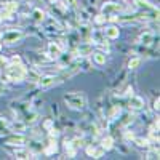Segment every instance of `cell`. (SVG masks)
Wrapping results in <instances>:
<instances>
[{
	"instance_id": "6da1fadb",
	"label": "cell",
	"mask_w": 160,
	"mask_h": 160,
	"mask_svg": "<svg viewBox=\"0 0 160 160\" xmlns=\"http://www.w3.org/2000/svg\"><path fill=\"white\" fill-rule=\"evenodd\" d=\"M64 102L68 104L69 109L83 111L87 108V96L82 93H68V95H64Z\"/></svg>"
},
{
	"instance_id": "7a4b0ae2",
	"label": "cell",
	"mask_w": 160,
	"mask_h": 160,
	"mask_svg": "<svg viewBox=\"0 0 160 160\" xmlns=\"http://www.w3.org/2000/svg\"><path fill=\"white\" fill-rule=\"evenodd\" d=\"M26 72L28 69L22 66V62L19 64H8V68L5 71V75L10 82H21V80L26 78Z\"/></svg>"
},
{
	"instance_id": "3957f363",
	"label": "cell",
	"mask_w": 160,
	"mask_h": 160,
	"mask_svg": "<svg viewBox=\"0 0 160 160\" xmlns=\"http://www.w3.org/2000/svg\"><path fill=\"white\" fill-rule=\"evenodd\" d=\"M62 77L61 75H40V78L37 80V83L40 88H51L55 85H59L62 82Z\"/></svg>"
},
{
	"instance_id": "277c9868",
	"label": "cell",
	"mask_w": 160,
	"mask_h": 160,
	"mask_svg": "<svg viewBox=\"0 0 160 160\" xmlns=\"http://www.w3.org/2000/svg\"><path fill=\"white\" fill-rule=\"evenodd\" d=\"M123 11V7L120 3H115V2H106L102 7H101V13L106 16H114L117 13Z\"/></svg>"
},
{
	"instance_id": "5b68a950",
	"label": "cell",
	"mask_w": 160,
	"mask_h": 160,
	"mask_svg": "<svg viewBox=\"0 0 160 160\" xmlns=\"http://www.w3.org/2000/svg\"><path fill=\"white\" fill-rule=\"evenodd\" d=\"M22 35L24 34L19 29H10L5 34H2V42H5V43H16V42H19V40L22 38Z\"/></svg>"
},
{
	"instance_id": "8992f818",
	"label": "cell",
	"mask_w": 160,
	"mask_h": 160,
	"mask_svg": "<svg viewBox=\"0 0 160 160\" xmlns=\"http://www.w3.org/2000/svg\"><path fill=\"white\" fill-rule=\"evenodd\" d=\"M24 142H26V136L22 133H15V135H10V136L3 138V144L13 146V148H21Z\"/></svg>"
},
{
	"instance_id": "52a82bcc",
	"label": "cell",
	"mask_w": 160,
	"mask_h": 160,
	"mask_svg": "<svg viewBox=\"0 0 160 160\" xmlns=\"http://www.w3.org/2000/svg\"><path fill=\"white\" fill-rule=\"evenodd\" d=\"M47 55L50 59H59L62 56V48L59 43L56 42H50L48 43V48H47Z\"/></svg>"
},
{
	"instance_id": "ba28073f",
	"label": "cell",
	"mask_w": 160,
	"mask_h": 160,
	"mask_svg": "<svg viewBox=\"0 0 160 160\" xmlns=\"http://www.w3.org/2000/svg\"><path fill=\"white\" fill-rule=\"evenodd\" d=\"M128 108H130V111H141L144 108V99L139 98V96L131 95L128 98Z\"/></svg>"
},
{
	"instance_id": "9c48e42d",
	"label": "cell",
	"mask_w": 160,
	"mask_h": 160,
	"mask_svg": "<svg viewBox=\"0 0 160 160\" xmlns=\"http://www.w3.org/2000/svg\"><path fill=\"white\" fill-rule=\"evenodd\" d=\"M85 152H87V155L88 157H93V158H101L102 155H104V149L101 148V146H99V148H96V146H88V148L85 149Z\"/></svg>"
},
{
	"instance_id": "30bf717a",
	"label": "cell",
	"mask_w": 160,
	"mask_h": 160,
	"mask_svg": "<svg viewBox=\"0 0 160 160\" xmlns=\"http://www.w3.org/2000/svg\"><path fill=\"white\" fill-rule=\"evenodd\" d=\"M154 34L152 32H144V34H141L139 35V38H138V43H141V45H144V47H151L152 43H154Z\"/></svg>"
},
{
	"instance_id": "8fae6325",
	"label": "cell",
	"mask_w": 160,
	"mask_h": 160,
	"mask_svg": "<svg viewBox=\"0 0 160 160\" xmlns=\"http://www.w3.org/2000/svg\"><path fill=\"white\" fill-rule=\"evenodd\" d=\"M91 50H93V43H91V42L80 43V45H78V48H77V55H82V56L91 55Z\"/></svg>"
},
{
	"instance_id": "7c38bea8",
	"label": "cell",
	"mask_w": 160,
	"mask_h": 160,
	"mask_svg": "<svg viewBox=\"0 0 160 160\" xmlns=\"http://www.w3.org/2000/svg\"><path fill=\"white\" fill-rule=\"evenodd\" d=\"M104 35H106V38H111V40L118 38V35H120V29L117 28V26H109V28H106Z\"/></svg>"
},
{
	"instance_id": "4fadbf2b",
	"label": "cell",
	"mask_w": 160,
	"mask_h": 160,
	"mask_svg": "<svg viewBox=\"0 0 160 160\" xmlns=\"http://www.w3.org/2000/svg\"><path fill=\"white\" fill-rule=\"evenodd\" d=\"M15 157L16 158H34L35 152L29 151V149H18V151H15Z\"/></svg>"
},
{
	"instance_id": "5bb4252c",
	"label": "cell",
	"mask_w": 160,
	"mask_h": 160,
	"mask_svg": "<svg viewBox=\"0 0 160 160\" xmlns=\"http://www.w3.org/2000/svg\"><path fill=\"white\" fill-rule=\"evenodd\" d=\"M43 152L47 155H51V154H56L58 152V142H56V139H53V136L50 138V142H48L47 148L43 149Z\"/></svg>"
},
{
	"instance_id": "9a60e30c",
	"label": "cell",
	"mask_w": 160,
	"mask_h": 160,
	"mask_svg": "<svg viewBox=\"0 0 160 160\" xmlns=\"http://www.w3.org/2000/svg\"><path fill=\"white\" fill-rule=\"evenodd\" d=\"M11 133V127H10V122L7 118L0 117V136L2 135H10Z\"/></svg>"
},
{
	"instance_id": "2e32d148",
	"label": "cell",
	"mask_w": 160,
	"mask_h": 160,
	"mask_svg": "<svg viewBox=\"0 0 160 160\" xmlns=\"http://www.w3.org/2000/svg\"><path fill=\"white\" fill-rule=\"evenodd\" d=\"M10 127H11V131L22 133L24 128H26V123L22 122V120H15V122H10Z\"/></svg>"
},
{
	"instance_id": "e0dca14e",
	"label": "cell",
	"mask_w": 160,
	"mask_h": 160,
	"mask_svg": "<svg viewBox=\"0 0 160 160\" xmlns=\"http://www.w3.org/2000/svg\"><path fill=\"white\" fill-rule=\"evenodd\" d=\"M32 19L35 22H43L45 21V11L43 10H40V8H35L32 11Z\"/></svg>"
},
{
	"instance_id": "ac0fdd59",
	"label": "cell",
	"mask_w": 160,
	"mask_h": 160,
	"mask_svg": "<svg viewBox=\"0 0 160 160\" xmlns=\"http://www.w3.org/2000/svg\"><path fill=\"white\" fill-rule=\"evenodd\" d=\"M106 53H102V51H96V53H93V61H95L98 66H102V64H106Z\"/></svg>"
},
{
	"instance_id": "d6986e66",
	"label": "cell",
	"mask_w": 160,
	"mask_h": 160,
	"mask_svg": "<svg viewBox=\"0 0 160 160\" xmlns=\"http://www.w3.org/2000/svg\"><path fill=\"white\" fill-rule=\"evenodd\" d=\"M101 148L104 151H111L114 148V138L112 136H106L102 141H101Z\"/></svg>"
},
{
	"instance_id": "ffe728a7",
	"label": "cell",
	"mask_w": 160,
	"mask_h": 160,
	"mask_svg": "<svg viewBox=\"0 0 160 160\" xmlns=\"http://www.w3.org/2000/svg\"><path fill=\"white\" fill-rule=\"evenodd\" d=\"M131 139H133V142H135L136 146H139V148H149V144H151L148 138H139V136L136 138V136H133Z\"/></svg>"
},
{
	"instance_id": "44dd1931",
	"label": "cell",
	"mask_w": 160,
	"mask_h": 160,
	"mask_svg": "<svg viewBox=\"0 0 160 160\" xmlns=\"http://www.w3.org/2000/svg\"><path fill=\"white\" fill-rule=\"evenodd\" d=\"M7 11H10L11 13V15H13V13H16V10L19 8V5H18V2H15V0H10V2H7L5 3V7H3Z\"/></svg>"
},
{
	"instance_id": "7402d4cb",
	"label": "cell",
	"mask_w": 160,
	"mask_h": 160,
	"mask_svg": "<svg viewBox=\"0 0 160 160\" xmlns=\"http://www.w3.org/2000/svg\"><path fill=\"white\" fill-rule=\"evenodd\" d=\"M141 62H142L141 58H131L128 61V68L130 69H136V68H139V66H141Z\"/></svg>"
},
{
	"instance_id": "603a6c76",
	"label": "cell",
	"mask_w": 160,
	"mask_h": 160,
	"mask_svg": "<svg viewBox=\"0 0 160 160\" xmlns=\"http://www.w3.org/2000/svg\"><path fill=\"white\" fill-rule=\"evenodd\" d=\"M106 21H108V16L102 15V13H101V15H98V16L95 18V22H96V24H104Z\"/></svg>"
},
{
	"instance_id": "cb8c5ba5",
	"label": "cell",
	"mask_w": 160,
	"mask_h": 160,
	"mask_svg": "<svg viewBox=\"0 0 160 160\" xmlns=\"http://www.w3.org/2000/svg\"><path fill=\"white\" fill-rule=\"evenodd\" d=\"M146 158H158V149H152L148 155H146Z\"/></svg>"
},
{
	"instance_id": "d4e9b609",
	"label": "cell",
	"mask_w": 160,
	"mask_h": 160,
	"mask_svg": "<svg viewBox=\"0 0 160 160\" xmlns=\"http://www.w3.org/2000/svg\"><path fill=\"white\" fill-rule=\"evenodd\" d=\"M10 15H11V13H10V11H7L5 8H3V10H0V21H2V19H7Z\"/></svg>"
},
{
	"instance_id": "484cf974",
	"label": "cell",
	"mask_w": 160,
	"mask_h": 160,
	"mask_svg": "<svg viewBox=\"0 0 160 160\" xmlns=\"http://www.w3.org/2000/svg\"><path fill=\"white\" fill-rule=\"evenodd\" d=\"M19 62H21V58H19V56H11L10 64H19Z\"/></svg>"
},
{
	"instance_id": "4316f807",
	"label": "cell",
	"mask_w": 160,
	"mask_h": 160,
	"mask_svg": "<svg viewBox=\"0 0 160 160\" xmlns=\"http://www.w3.org/2000/svg\"><path fill=\"white\" fill-rule=\"evenodd\" d=\"M66 3L71 7H77V0H66Z\"/></svg>"
},
{
	"instance_id": "83f0119b",
	"label": "cell",
	"mask_w": 160,
	"mask_h": 160,
	"mask_svg": "<svg viewBox=\"0 0 160 160\" xmlns=\"http://www.w3.org/2000/svg\"><path fill=\"white\" fill-rule=\"evenodd\" d=\"M158 104H160V99H158V98H157V99H155V101H154V109H155V111H157V112H158Z\"/></svg>"
},
{
	"instance_id": "f1b7e54d",
	"label": "cell",
	"mask_w": 160,
	"mask_h": 160,
	"mask_svg": "<svg viewBox=\"0 0 160 160\" xmlns=\"http://www.w3.org/2000/svg\"><path fill=\"white\" fill-rule=\"evenodd\" d=\"M0 51H2V45H0Z\"/></svg>"
},
{
	"instance_id": "f546056e",
	"label": "cell",
	"mask_w": 160,
	"mask_h": 160,
	"mask_svg": "<svg viewBox=\"0 0 160 160\" xmlns=\"http://www.w3.org/2000/svg\"><path fill=\"white\" fill-rule=\"evenodd\" d=\"M131 2H136V0H131Z\"/></svg>"
}]
</instances>
